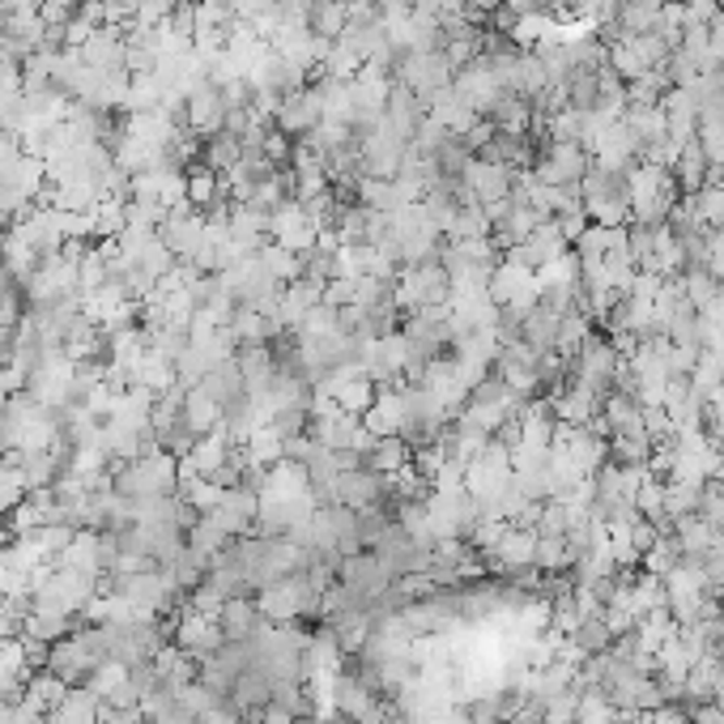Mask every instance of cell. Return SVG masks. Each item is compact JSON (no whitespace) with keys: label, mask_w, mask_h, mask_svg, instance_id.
Returning <instances> with one entry per match:
<instances>
[{"label":"cell","mask_w":724,"mask_h":724,"mask_svg":"<svg viewBox=\"0 0 724 724\" xmlns=\"http://www.w3.org/2000/svg\"><path fill=\"white\" fill-rule=\"evenodd\" d=\"M452 298V278L439 260H427V265H409L401 269V278L392 282V303L401 311H418V307H447Z\"/></svg>","instance_id":"6da1fadb"},{"label":"cell","mask_w":724,"mask_h":724,"mask_svg":"<svg viewBox=\"0 0 724 724\" xmlns=\"http://www.w3.org/2000/svg\"><path fill=\"white\" fill-rule=\"evenodd\" d=\"M592 167V154L584 145H567V142H554L532 167V180L537 184H550V188H579V180L588 175Z\"/></svg>","instance_id":"7a4b0ae2"},{"label":"cell","mask_w":724,"mask_h":724,"mask_svg":"<svg viewBox=\"0 0 724 724\" xmlns=\"http://www.w3.org/2000/svg\"><path fill=\"white\" fill-rule=\"evenodd\" d=\"M320 222L307 213V205L303 200H286V205H278L273 213H269V235L278 247H286V251H307V247H316L320 243Z\"/></svg>","instance_id":"3957f363"},{"label":"cell","mask_w":724,"mask_h":724,"mask_svg":"<svg viewBox=\"0 0 724 724\" xmlns=\"http://www.w3.org/2000/svg\"><path fill=\"white\" fill-rule=\"evenodd\" d=\"M461 188H465V200H474V205H499V200H507V196L516 193V171L478 154L469 162Z\"/></svg>","instance_id":"277c9868"},{"label":"cell","mask_w":724,"mask_h":724,"mask_svg":"<svg viewBox=\"0 0 724 724\" xmlns=\"http://www.w3.org/2000/svg\"><path fill=\"white\" fill-rule=\"evenodd\" d=\"M171 643H180L193 661H205V656L226 648V630H222L218 618H205V614H193L188 605H180V623H175Z\"/></svg>","instance_id":"5b68a950"},{"label":"cell","mask_w":724,"mask_h":724,"mask_svg":"<svg viewBox=\"0 0 724 724\" xmlns=\"http://www.w3.org/2000/svg\"><path fill=\"white\" fill-rule=\"evenodd\" d=\"M226 98L222 90L213 86V82H205V86H196L188 90L184 98V128L193 133V137H218L222 128H226Z\"/></svg>","instance_id":"8992f818"},{"label":"cell","mask_w":724,"mask_h":724,"mask_svg":"<svg viewBox=\"0 0 724 724\" xmlns=\"http://www.w3.org/2000/svg\"><path fill=\"white\" fill-rule=\"evenodd\" d=\"M384 499H388V478L376 474V469H367V465L345 469L338 478V503L349 507V512H376V507H384Z\"/></svg>","instance_id":"52a82bcc"},{"label":"cell","mask_w":724,"mask_h":724,"mask_svg":"<svg viewBox=\"0 0 724 724\" xmlns=\"http://www.w3.org/2000/svg\"><path fill=\"white\" fill-rule=\"evenodd\" d=\"M320 120H324V111H320L316 86L290 90V95H282V102H278V128H282L286 137H307Z\"/></svg>","instance_id":"ba28073f"},{"label":"cell","mask_w":724,"mask_h":724,"mask_svg":"<svg viewBox=\"0 0 724 724\" xmlns=\"http://www.w3.org/2000/svg\"><path fill=\"white\" fill-rule=\"evenodd\" d=\"M363 427L376 434V439L405 431V427H409V409H405V384L380 388V392H376V401H371V409L363 414Z\"/></svg>","instance_id":"9c48e42d"},{"label":"cell","mask_w":724,"mask_h":724,"mask_svg":"<svg viewBox=\"0 0 724 724\" xmlns=\"http://www.w3.org/2000/svg\"><path fill=\"white\" fill-rule=\"evenodd\" d=\"M235 363H240V371H243L247 396H260L265 388L278 380V371H282V363H278V349H273V341H269V345H240Z\"/></svg>","instance_id":"30bf717a"},{"label":"cell","mask_w":724,"mask_h":724,"mask_svg":"<svg viewBox=\"0 0 724 724\" xmlns=\"http://www.w3.org/2000/svg\"><path fill=\"white\" fill-rule=\"evenodd\" d=\"M98 554H102V532L77 529L73 532V541L56 554V567H60V572H82V576H102Z\"/></svg>","instance_id":"8fae6325"},{"label":"cell","mask_w":724,"mask_h":724,"mask_svg":"<svg viewBox=\"0 0 724 724\" xmlns=\"http://www.w3.org/2000/svg\"><path fill=\"white\" fill-rule=\"evenodd\" d=\"M316 303H324V286H316V282H307V278H294L286 290H282V298H278V324L282 329H298L303 324V316L316 307Z\"/></svg>","instance_id":"7c38bea8"},{"label":"cell","mask_w":724,"mask_h":724,"mask_svg":"<svg viewBox=\"0 0 724 724\" xmlns=\"http://www.w3.org/2000/svg\"><path fill=\"white\" fill-rule=\"evenodd\" d=\"M243 456H247V465L273 469L278 461H286V434L278 431L273 422H265V427H251V431H247V439H243Z\"/></svg>","instance_id":"4fadbf2b"},{"label":"cell","mask_w":724,"mask_h":724,"mask_svg":"<svg viewBox=\"0 0 724 724\" xmlns=\"http://www.w3.org/2000/svg\"><path fill=\"white\" fill-rule=\"evenodd\" d=\"M363 465L376 469V474H384V478H392V474H401L405 465H414V447H409L401 434H384V439H376V443L363 452Z\"/></svg>","instance_id":"5bb4252c"},{"label":"cell","mask_w":724,"mask_h":724,"mask_svg":"<svg viewBox=\"0 0 724 724\" xmlns=\"http://www.w3.org/2000/svg\"><path fill=\"white\" fill-rule=\"evenodd\" d=\"M200 388L222 405V409H231V405H240L243 396H247V384H243V371L235 358H222L205 380H200Z\"/></svg>","instance_id":"9a60e30c"},{"label":"cell","mask_w":724,"mask_h":724,"mask_svg":"<svg viewBox=\"0 0 724 724\" xmlns=\"http://www.w3.org/2000/svg\"><path fill=\"white\" fill-rule=\"evenodd\" d=\"M537 559V529H516L499 541V550L490 554V563H499V572H512V567H532Z\"/></svg>","instance_id":"2e32d148"},{"label":"cell","mask_w":724,"mask_h":724,"mask_svg":"<svg viewBox=\"0 0 724 724\" xmlns=\"http://www.w3.org/2000/svg\"><path fill=\"white\" fill-rule=\"evenodd\" d=\"M184 422H188V431H193L196 439L209 431H218V427H222V405H218L200 384L188 388V396H184Z\"/></svg>","instance_id":"e0dca14e"},{"label":"cell","mask_w":724,"mask_h":724,"mask_svg":"<svg viewBox=\"0 0 724 724\" xmlns=\"http://www.w3.org/2000/svg\"><path fill=\"white\" fill-rule=\"evenodd\" d=\"M98 708H102V699L90 686H73L60 699V708L51 712V724H98Z\"/></svg>","instance_id":"ac0fdd59"},{"label":"cell","mask_w":724,"mask_h":724,"mask_svg":"<svg viewBox=\"0 0 724 724\" xmlns=\"http://www.w3.org/2000/svg\"><path fill=\"white\" fill-rule=\"evenodd\" d=\"M218 623H222V630H226V639H251L256 627H260V610H256L251 597H226Z\"/></svg>","instance_id":"d6986e66"},{"label":"cell","mask_w":724,"mask_h":724,"mask_svg":"<svg viewBox=\"0 0 724 724\" xmlns=\"http://www.w3.org/2000/svg\"><path fill=\"white\" fill-rule=\"evenodd\" d=\"M69 690H73V686H64V682L51 674V670H39V674L26 677V690H22V699H26V703H35L44 716H51Z\"/></svg>","instance_id":"ffe728a7"},{"label":"cell","mask_w":724,"mask_h":724,"mask_svg":"<svg viewBox=\"0 0 724 724\" xmlns=\"http://www.w3.org/2000/svg\"><path fill=\"white\" fill-rule=\"evenodd\" d=\"M184 180H188V205L200 209V213L213 209V205L222 200V193H226V188H222V175H218L213 167H205V162H200V167H188Z\"/></svg>","instance_id":"44dd1931"},{"label":"cell","mask_w":724,"mask_h":724,"mask_svg":"<svg viewBox=\"0 0 724 724\" xmlns=\"http://www.w3.org/2000/svg\"><path fill=\"white\" fill-rule=\"evenodd\" d=\"M184 545H188V550H193V554H200V559H205V563H209V559H213V554H222V550H226V545H231V537H226V532L218 529V525H213V520H209V516H196V520H193V529L184 532Z\"/></svg>","instance_id":"7402d4cb"},{"label":"cell","mask_w":724,"mask_h":724,"mask_svg":"<svg viewBox=\"0 0 724 724\" xmlns=\"http://www.w3.org/2000/svg\"><path fill=\"white\" fill-rule=\"evenodd\" d=\"M77 627V618H64V614H44V610H30L26 614V623H22V635L26 639H39V643H56V639H64V635H73Z\"/></svg>","instance_id":"603a6c76"},{"label":"cell","mask_w":724,"mask_h":724,"mask_svg":"<svg viewBox=\"0 0 724 724\" xmlns=\"http://www.w3.org/2000/svg\"><path fill=\"white\" fill-rule=\"evenodd\" d=\"M349 4H333V0H316V9H311V35H320V39H329V44H338L341 35H345V26H349Z\"/></svg>","instance_id":"cb8c5ba5"},{"label":"cell","mask_w":724,"mask_h":724,"mask_svg":"<svg viewBox=\"0 0 724 724\" xmlns=\"http://www.w3.org/2000/svg\"><path fill=\"white\" fill-rule=\"evenodd\" d=\"M298 338H333V333H345L341 329V307H329V303H316L307 316H303V324L294 329Z\"/></svg>","instance_id":"d4e9b609"},{"label":"cell","mask_w":724,"mask_h":724,"mask_svg":"<svg viewBox=\"0 0 724 724\" xmlns=\"http://www.w3.org/2000/svg\"><path fill=\"white\" fill-rule=\"evenodd\" d=\"M128 674H133V670H128L124 661L107 656V661H98V665H95V674H90V682H86V686L95 690L98 699H111L115 690H124V686H128Z\"/></svg>","instance_id":"484cf974"},{"label":"cell","mask_w":724,"mask_h":724,"mask_svg":"<svg viewBox=\"0 0 724 724\" xmlns=\"http://www.w3.org/2000/svg\"><path fill=\"white\" fill-rule=\"evenodd\" d=\"M572 563H576V554L567 550V541H563V537H537V559H532V567H541V572L559 576V572H567Z\"/></svg>","instance_id":"4316f807"},{"label":"cell","mask_w":724,"mask_h":724,"mask_svg":"<svg viewBox=\"0 0 724 724\" xmlns=\"http://www.w3.org/2000/svg\"><path fill=\"white\" fill-rule=\"evenodd\" d=\"M193 614H205V618H222V605H226V597L213 588V584H196L193 592H188V601H184Z\"/></svg>","instance_id":"83f0119b"},{"label":"cell","mask_w":724,"mask_h":724,"mask_svg":"<svg viewBox=\"0 0 724 724\" xmlns=\"http://www.w3.org/2000/svg\"><path fill=\"white\" fill-rule=\"evenodd\" d=\"M507 724H545V703L532 699V695H525V699L516 703V712L507 716Z\"/></svg>","instance_id":"f1b7e54d"},{"label":"cell","mask_w":724,"mask_h":724,"mask_svg":"<svg viewBox=\"0 0 724 724\" xmlns=\"http://www.w3.org/2000/svg\"><path fill=\"white\" fill-rule=\"evenodd\" d=\"M98 724H145L142 708H115V703H102L98 708Z\"/></svg>","instance_id":"f546056e"},{"label":"cell","mask_w":724,"mask_h":724,"mask_svg":"<svg viewBox=\"0 0 724 724\" xmlns=\"http://www.w3.org/2000/svg\"><path fill=\"white\" fill-rule=\"evenodd\" d=\"M22 154H26V149H22V142H17L13 133H0V180L17 167V158H22Z\"/></svg>","instance_id":"4dcf8cb0"},{"label":"cell","mask_w":724,"mask_h":724,"mask_svg":"<svg viewBox=\"0 0 724 724\" xmlns=\"http://www.w3.org/2000/svg\"><path fill=\"white\" fill-rule=\"evenodd\" d=\"M0 724H17L13 721V703H0Z\"/></svg>","instance_id":"1f68e13d"},{"label":"cell","mask_w":724,"mask_h":724,"mask_svg":"<svg viewBox=\"0 0 724 724\" xmlns=\"http://www.w3.org/2000/svg\"><path fill=\"white\" fill-rule=\"evenodd\" d=\"M333 4H354V0H333Z\"/></svg>","instance_id":"d6a6232c"},{"label":"cell","mask_w":724,"mask_h":724,"mask_svg":"<svg viewBox=\"0 0 724 724\" xmlns=\"http://www.w3.org/2000/svg\"><path fill=\"white\" fill-rule=\"evenodd\" d=\"M721 13H724V0H721Z\"/></svg>","instance_id":"836d02e7"},{"label":"cell","mask_w":724,"mask_h":724,"mask_svg":"<svg viewBox=\"0 0 724 724\" xmlns=\"http://www.w3.org/2000/svg\"><path fill=\"white\" fill-rule=\"evenodd\" d=\"M196 724H205V721H196Z\"/></svg>","instance_id":"e575fe53"}]
</instances>
